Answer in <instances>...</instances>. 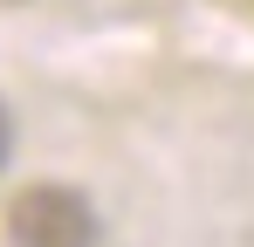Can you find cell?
<instances>
[{
    "instance_id": "obj_2",
    "label": "cell",
    "mask_w": 254,
    "mask_h": 247,
    "mask_svg": "<svg viewBox=\"0 0 254 247\" xmlns=\"http://www.w3.org/2000/svg\"><path fill=\"white\" fill-rule=\"evenodd\" d=\"M0 165H7V110H0Z\"/></svg>"
},
{
    "instance_id": "obj_1",
    "label": "cell",
    "mask_w": 254,
    "mask_h": 247,
    "mask_svg": "<svg viewBox=\"0 0 254 247\" xmlns=\"http://www.w3.org/2000/svg\"><path fill=\"white\" fill-rule=\"evenodd\" d=\"M7 234L14 247H96V213L69 185H28L7 206Z\"/></svg>"
}]
</instances>
